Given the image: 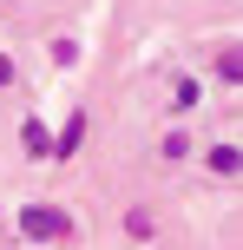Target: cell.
I'll return each instance as SVG.
<instances>
[{
	"label": "cell",
	"instance_id": "1",
	"mask_svg": "<svg viewBox=\"0 0 243 250\" xmlns=\"http://www.w3.org/2000/svg\"><path fill=\"white\" fill-rule=\"evenodd\" d=\"M20 230L39 237V244H66V237H73V217L53 211V204H26V211H20Z\"/></svg>",
	"mask_w": 243,
	"mask_h": 250
},
{
	"label": "cell",
	"instance_id": "2",
	"mask_svg": "<svg viewBox=\"0 0 243 250\" xmlns=\"http://www.w3.org/2000/svg\"><path fill=\"white\" fill-rule=\"evenodd\" d=\"M217 73L230 79V86H243V46H224L217 53Z\"/></svg>",
	"mask_w": 243,
	"mask_h": 250
},
{
	"label": "cell",
	"instance_id": "3",
	"mask_svg": "<svg viewBox=\"0 0 243 250\" xmlns=\"http://www.w3.org/2000/svg\"><path fill=\"white\" fill-rule=\"evenodd\" d=\"M210 171H224V178L243 171V151H237V145H217V151H210Z\"/></svg>",
	"mask_w": 243,
	"mask_h": 250
},
{
	"label": "cell",
	"instance_id": "4",
	"mask_svg": "<svg viewBox=\"0 0 243 250\" xmlns=\"http://www.w3.org/2000/svg\"><path fill=\"white\" fill-rule=\"evenodd\" d=\"M79 138H86V119H73V125H66V132H59V145H53V151H79Z\"/></svg>",
	"mask_w": 243,
	"mask_h": 250
},
{
	"label": "cell",
	"instance_id": "5",
	"mask_svg": "<svg viewBox=\"0 0 243 250\" xmlns=\"http://www.w3.org/2000/svg\"><path fill=\"white\" fill-rule=\"evenodd\" d=\"M7 79H13V66H7V60H0V86H7Z\"/></svg>",
	"mask_w": 243,
	"mask_h": 250
}]
</instances>
